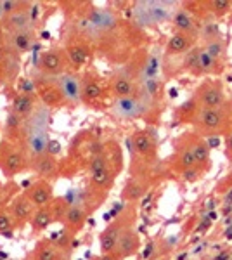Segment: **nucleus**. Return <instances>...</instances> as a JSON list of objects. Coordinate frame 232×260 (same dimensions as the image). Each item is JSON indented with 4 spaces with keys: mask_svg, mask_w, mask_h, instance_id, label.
I'll list each match as a JSON object with an SVG mask.
<instances>
[{
    "mask_svg": "<svg viewBox=\"0 0 232 260\" xmlns=\"http://www.w3.org/2000/svg\"><path fill=\"white\" fill-rule=\"evenodd\" d=\"M39 68L45 75H62L64 70V54L59 49H50L40 54Z\"/></svg>",
    "mask_w": 232,
    "mask_h": 260,
    "instance_id": "nucleus-1",
    "label": "nucleus"
},
{
    "mask_svg": "<svg viewBox=\"0 0 232 260\" xmlns=\"http://www.w3.org/2000/svg\"><path fill=\"white\" fill-rule=\"evenodd\" d=\"M144 110H146V104L141 99H137L136 95L116 99L115 106H113V111L118 116H121V118H137V116H141L144 113Z\"/></svg>",
    "mask_w": 232,
    "mask_h": 260,
    "instance_id": "nucleus-2",
    "label": "nucleus"
},
{
    "mask_svg": "<svg viewBox=\"0 0 232 260\" xmlns=\"http://www.w3.org/2000/svg\"><path fill=\"white\" fill-rule=\"evenodd\" d=\"M57 89L62 98L71 101V103H80V99H82V83L73 75H59Z\"/></svg>",
    "mask_w": 232,
    "mask_h": 260,
    "instance_id": "nucleus-3",
    "label": "nucleus"
},
{
    "mask_svg": "<svg viewBox=\"0 0 232 260\" xmlns=\"http://www.w3.org/2000/svg\"><path fill=\"white\" fill-rule=\"evenodd\" d=\"M197 121H200V125L205 130L217 132V130H220L225 125V113L220 108H203L200 111Z\"/></svg>",
    "mask_w": 232,
    "mask_h": 260,
    "instance_id": "nucleus-4",
    "label": "nucleus"
},
{
    "mask_svg": "<svg viewBox=\"0 0 232 260\" xmlns=\"http://www.w3.org/2000/svg\"><path fill=\"white\" fill-rule=\"evenodd\" d=\"M139 246H141V243H139V236L136 231L132 229H123V233L120 234V240L116 243V251H118V257L125 258V257H130V255L137 253Z\"/></svg>",
    "mask_w": 232,
    "mask_h": 260,
    "instance_id": "nucleus-5",
    "label": "nucleus"
},
{
    "mask_svg": "<svg viewBox=\"0 0 232 260\" xmlns=\"http://www.w3.org/2000/svg\"><path fill=\"white\" fill-rule=\"evenodd\" d=\"M28 198L33 203V207H39V208H45L47 205L52 201V186L47 182H37L33 184L31 187L28 189Z\"/></svg>",
    "mask_w": 232,
    "mask_h": 260,
    "instance_id": "nucleus-6",
    "label": "nucleus"
},
{
    "mask_svg": "<svg viewBox=\"0 0 232 260\" xmlns=\"http://www.w3.org/2000/svg\"><path fill=\"white\" fill-rule=\"evenodd\" d=\"M123 233V228H121V222L116 220L115 224H111L109 228H106L103 234L99 238V245H101V251L104 255H109L111 251L116 250V243L120 240V234Z\"/></svg>",
    "mask_w": 232,
    "mask_h": 260,
    "instance_id": "nucleus-7",
    "label": "nucleus"
},
{
    "mask_svg": "<svg viewBox=\"0 0 232 260\" xmlns=\"http://www.w3.org/2000/svg\"><path fill=\"white\" fill-rule=\"evenodd\" d=\"M200 101L205 108H220L223 104V92L217 83H208L201 87Z\"/></svg>",
    "mask_w": 232,
    "mask_h": 260,
    "instance_id": "nucleus-8",
    "label": "nucleus"
},
{
    "mask_svg": "<svg viewBox=\"0 0 232 260\" xmlns=\"http://www.w3.org/2000/svg\"><path fill=\"white\" fill-rule=\"evenodd\" d=\"M11 111L19 115L21 118H28L35 111V98L31 94H16L11 103Z\"/></svg>",
    "mask_w": 232,
    "mask_h": 260,
    "instance_id": "nucleus-9",
    "label": "nucleus"
},
{
    "mask_svg": "<svg viewBox=\"0 0 232 260\" xmlns=\"http://www.w3.org/2000/svg\"><path fill=\"white\" fill-rule=\"evenodd\" d=\"M4 24H6V28L11 33L31 30V26H33L31 19H29L28 11H19V12H14V14L7 16V18L4 19Z\"/></svg>",
    "mask_w": 232,
    "mask_h": 260,
    "instance_id": "nucleus-10",
    "label": "nucleus"
},
{
    "mask_svg": "<svg viewBox=\"0 0 232 260\" xmlns=\"http://www.w3.org/2000/svg\"><path fill=\"white\" fill-rule=\"evenodd\" d=\"M33 40H35V33H33V30L11 33V47L16 54L26 52V50L31 47Z\"/></svg>",
    "mask_w": 232,
    "mask_h": 260,
    "instance_id": "nucleus-11",
    "label": "nucleus"
},
{
    "mask_svg": "<svg viewBox=\"0 0 232 260\" xmlns=\"http://www.w3.org/2000/svg\"><path fill=\"white\" fill-rule=\"evenodd\" d=\"M33 167H35V172L42 177H52L56 175L57 172V163H56V158L50 156L49 153L42 154V156H37L35 161H33Z\"/></svg>",
    "mask_w": 232,
    "mask_h": 260,
    "instance_id": "nucleus-12",
    "label": "nucleus"
},
{
    "mask_svg": "<svg viewBox=\"0 0 232 260\" xmlns=\"http://www.w3.org/2000/svg\"><path fill=\"white\" fill-rule=\"evenodd\" d=\"M31 210H33V203L29 201L28 196H19L18 200L12 203V217L23 224L24 220H28L31 217Z\"/></svg>",
    "mask_w": 232,
    "mask_h": 260,
    "instance_id": "nucleus-13",
    "label": "nucleus"
},
{
    "mask_svg": "<svg viewBox=\"0 0 232 260\" xmlns=\"http://www.w3.org/2000/svg\"><path fill=\"white\" fill-rule=\"evenodd\" d=\"M191 45H192V39L185 33H179L177 31L175 35L170 37L167 44V50L170 54H180V52H185V50H191Z\"/></svg>",
    "mask_w": 232,
    "mask_h": 260,
    "instance_id": "nucleus-14",
    "label": "nucleus"
},
{
    "mask_svg": "<svg viewBox=\"0 0 232 260\" xmlns=\"http://www.w3.org/2000/svg\"><path fill=\"white\" fill-rule=\"evenodd\" d=\"M47 146H49L47 132H44V134H28V151L35 158L47 153Z\"/></svg>",
    "mask_w": 232,
    "mask_h": 260,
    "instance_id": "nucleus-15",
    "label": "nucleus"
},
{
    "mask_svg": "<svg viewBox=\"0 0 232 260\" xmlns=\"http://www.w3.org/2000/svg\"><path fill=\"white\" fill-rule=\"evenodd\" d=\"M88 23L95 28H101V30H109L116 24V19L113 16L111 11H94L88 18Z\"/></svg>",
    "mask_w": 232,
    "mask_h": 260,
    "instance_id": "nucleus-16",
    "label": "nucleus"
},
{
    "mask_svg": "<svg viewBox=\"0 0 232 260\" xmlns=\"http://www.w3.org/2000/svg\"><path fill=\"white\" fill-rule=\"evenodd\" d=\"M134 92H136V87H134V82L130 77L121 75V77H116L115 80H113V94H115L118 99L132 98Z\"/></svg>",
    "mask_w": 232,
    "mask_h": 260,
    "instance_id": "nucleus-17",
    "label": "nucleus"
},
{
    "mask_svg": "<svg viewBox=\"0 0 232 260\" xmlns=\"http://www.w3.org/2000/svg\"><path fill=\"white\" fill-rule=\"evenodd\" d=\"M146 4L153 24L163 23L164 19H168V16H170V4L167 2H146Z\"/></svg>",
    "mask_w": 232,
    "mask_h": 260,
    "instance_id": "nucleus-18",
    "label": "nucleus"
},
{
    "mask_svg": "<svg viewBox=\"0 0 232 260\" xmlns=\"http://www.w3.org/2000/svg\"><path fill=\"white\" fill-rule=\"evenodd\" d=\"M4 172H7L9 175L18 174L24 169V156L18 151H11L6 158H4Z\"/></svg>",
    "mask_w": 232,
    "mask_h": 260,
    "instance_id": "nucleus-19",
    "label": "nucleus"
},
{
    "mask_svg": "<svg viewBox=\"0 0 232 260\" xmlns=\"http://www.w3.org/2000/svg\"><path fill=\"white\" fill-rule=\"evenodd\" d=\"M66 54H68L70 61L73 62L77 68H80V66H83L88 59V50L87 47H83V45L80 44H75V45H70L68 49H66Z\"/></svg>",
    "mask_w": 232,
    "mask_h": 260,
    "instance_id": "nucleus-20",
    "label": "nucleus"
},
{
    "mask_svg": "<svg viewBox=\"0 0 232 260\" xmlns=\"http://www.w3.org/2000/svg\"><path fill=\"white\" fill-rule=\"evenodd\" d=\"M174 24H175L177 30H179V33H185V35H189V33L194 31L192 18L189 16L187 11H177L175 16H174Z\"/></svg>",
    "mask_w": 232,
    "mask_h": 260,
    "instance_id": "nucleus-21",
    "label": "nucleus"
},
{
    "mask_svg": "<svg viewBox=\"0 0 232 260\" xmlns=\"http://www.w3.org/2000/svg\"><path fill=\"white\" fill-rule=\"evenodd\" d=\"M134 148H136L137 153H141V154H151L154 146H153L151 137L147 136L146 132H137L136 136H134Z\"/></svg>",
    "mask_w": 232,
    "mask_h": 260,
    "instance_id": "nucleus-22",
    "label": "nucleus"
},
{
    "mask_svg": "<svg viewBox=\"0 0 232 260\" xmlns=\"http://www.w3.org/2000/svg\"><path fill=\"white\" fill-rule=\"evenodd\" d=\"M50 222H52V212L47 210V208H40L39 212L33 215L31 219V228L33 229H47L50 225Z\"/></svg>",
    "mask_w": 232,
    "mask_h": 260,
    "instance_id": "nucleus-23",
    "label": "nucleus"
},
{
    "mask_svg": "<svg viewBox=\"0 0 232 260\" xmlns=\"http://www.w3.org/2000/svg\"><path fill=\"white\" fill-rule=\"evenodd\" d=\"M189 149L192 151L194 160H196L197 165H200V163H208V160H210V149H208V146H206V142L196 141V142H192V146H189Z\"/></svg>",
    "mask_w": 232,
    "mask_h": 260,
    "instance_id": "nucleus-24",
    "label": "nucleus"
},
{
    "mask_svg": "<svg viewBox=\"0 0 232 260\" xmlns=\"http://www.w3.org/2000/svg\"><path fill=\"white\" fill-rule=\"evenodd\" d=\"M64 220H66V224L71 225V228H78V225L85 220V212H83L82 207L73 205V207H70L68 212H66Z\"/></svg>",
    "mask_w": 232,
    "mask_h": 260,
    "instance_id": "nucleus-25",
    "label": "nucleus"
},
{
    "mask_svg": "<svg viewBox=\"0 0 232 260\" xmlns=\"http://www.w3.org/2000/svg\"><path fill=\"white\" fill-rule=\"evenodd\" d=\"M103 89L95 80H88L85 83H82V98L85 101H95L101 98Z\"/></svg>",
    "mask_w": 232,
    "mask_h": 260,
    "instance_id": "nucleus-26",
    "label": "nucleus"
},
{
    "mask_svg": "<svg viewBox=\"0 0 232 260\" xmlns=\"http://www.w3.org/2000/svg\"><path fill=\"white\" fill-rule=\"evenodd\" d=\"M177 161H179V167H180V169H182V170L196 169V167H197L196 160H194L192 151L189 149V148L180 149V153H179V158H177Z\"/></svg>",
    "mask_w": 232,
    "mask_h": 260,
    "instance_id": "nucleus-27",
    "label": "nucleus"
},
{
    "mask_svg": "<svg viewBox=\"0 0 232 260\" xmlns=\"http://www.w3.org/2000/svg\"><path fill=\"white\" fill-rule=\"evenodd\" d=\"M197 56H200V49H191L184 61L185 70L191 71L194 75H200V61H197Z\"/></svg>",
    "mask_w": 232,
    "mask_h": 260,
    "instance_id": "nucleus-28",
    "label": "nucleus"
},
{
    "mask_svg": "<svg viewBox=\"0 0 232 260\" xmlns=\"http://www.w3.org/2000/svg\"><path fill=\"white\" fill-rule=\"evenodd\" d=\"M146 192V187L142 184H136V182H130L128 186L125 187L123 191V198L125 200H130V201H136L141 198L142 194Z\"/></svg>",
    "mask_w": 232,
    "mask_h": 260,
    "instance_id": "nucleus-29",
    "label": "nucleus"
},
{
    "mask_svg": "<svg viewBox=\"0 0 232 260\" xmlns=\"http://www.w3.org/2000/svg\"><path fill=\"white\" fill-rule=\"evenodd\" d=\"M197 61H200V73H212L215 68V61L210 57V54L206 52L205 49H200V56H197Z\"/></svg>",
    "mask_w": 232,
    "mask_h": 260,
    "instance_id": "nucleus-30",
    "label": "nucleus"
},
{
    "mask_svg": "<svg viewBox=\"0 0 232 260\" xmlns=\"http://www.w3.org/2000/svg\"><path fill=\"white\" fill-rule=\"evenodd\" d=\"M158 70H159V57L156 56V54H153V56H151L149 59H147L146 66H144V77H146V80L156 78V75H158Z\"/></svg>",
    "mask_w": 232,
    "mask_h": 260,
    "instance_id": "nucleus-31",
    "label": "nucleus"
},
{
    "mask_svg": "<svg viewBox=\"0 0 232 260\" xmlns=\"http://www.w3.org/2000/svg\"><path fill=\"white\" fill-rule=\"evenodd\" d=\"M109 180H111V174H109V169H101L97 172H92V182L99 187H106L109 186Z\"/></svg>",
    "mask_w": 232,
    "mask_h": 260,
    "instance_id": "nucleus-32",
    "label": "nucleus"
},
{
    "mask_svg": "<svg viewBox=\"0 0 232 260\" xmlns=\"http://www.w3.org/2000/svg\"><path fill=\"white\" fill-rule=\"evenodd\" d=\"M205 50L210 54V57H212L215 62H217V59H220V57L223 56V45H222V42L217 40V39L210 40Z\"/></svg>",
    "mask_w": 232,
    "mask_h": 260,
    "instance_id": "nucleus-33",
    "label": "nucleus"
},
{
    "mask_svg": "<svg viewBox=\"0 0 232 260\" xmlns=\"http://www.w3.org/2000/svg\"><path fill=\"white\" fill-rule=\"evenodd\" d=\"M19 11H24V9H23V4L14 2V0H7V2H2V12H4V19H6L7 16L14 14V12H19Z\"/></svg>",
    "mask_w": 232,
    "mask_h": 260,
    "instance_id": "nucleus-34",
    "label": "nucleus"
},
{
    "mask_svg": "<svg viewBox=\"0 0 232 260\" xmlns=\"http://www.w3.org/2000/svg\"><path fill=\"white\" fill-rule=\"evenodd\" d=\"M37 260H56V250L50 245H40L37 250Z\"/></svg>",
    "mask_w": 232,
    "mask_h": 260,
    "instance_id": "nucleus-35",
    "label": "nucleus"
},
{
    "mask_svg": "<svg viewBox=\"0 0 232 260\" xmlns=\"http://www.w3.org/2000/svg\"><path fill=\"white\" fill-rule=\"evenodd\" d=\"M23 120L19 115H16L14 111H11L9 115H7V121H6V127L9 130H19L21 125H23Z\"/></svg>",
    "mask_w": 232,
    "mask_h": 260,
    "instance_id": "nucleus-36",
    "label": "nucleus"
},
{
    "mask_svg": "<svg viewBox=\"0 0 232 260\" xmlns=\"http://www.w3.org/2000/svg\"><path fill=\"white\" fill-rule=\"evenodd\" d=\"M12 228V219L7 215L6 212H0V234H11Z\"/></svg>",
    "mask_w": 232,
    "mask_h": 260,
    "instance_id": "nucleus-37",
    "label": "nucleus"
},
{
    "mask_svg": "<svg viewBox=\"0 0 232 260\" xmlns=\"http://www.w3.org/2000/svg\"><path fill=\"white\" fill-rule=\"evenodd\" d=\"M212 9L217 16H223L225 12H229L230 9V2H225V0H217V2L212 4Z\"/></svg>",
    "mask_w": 232,
    "mask_h": 260,
    "instance_id": "nucleus-38",
    "label": "nucleus"
},
{
    "mask_svg": "<svg viewBox=\"0 0 232 260\" xmlns=\"http://www.w3.org/2000/svg\"><path fill=\"white\" fill-rule=\"evenodd\" d=\"M197 177H200V172H197V167L196 169H189V170H184V179L185 180H196Z\"/></svg>",
    "mask_w": 232,
    "mask_h": 260,
    "instance_id": "nucleus-39",
    "label": "nucleus"
},
{
    "mask_svg": "<svg viewBox=\"0 0 232 260\" xmlns=\"http://www.w3.org/2000/svg\"><path fill=\"white\" fill-rule=\"evenodd\" d=\"M28 14H29V19H31V23H35L37 18H39V14H40V6H39V4H35V6L29 7Z\"/></svg>",
    "mask_w": 232,
    "mask_h": 260,
    "instance_id": "nucleus-40",
    "label": "nucleus"
},
{
    "mask_svg": "<svg viewBox=\"0 0 232 260\" xmlns=\"http://www.w3.org/2000/svg\"><path fill=\"white\" fill-rule=\"evenodd\" d=\"M227 153H229V156L232 158V134L229 136V139H227Z\"/></svg>",
    "mask_w": 232,
    "mask_h": 260,
    "instance_id": "nucleus-41",
    "label": "nucleus"
},
{
    "mask_svg": "<svg viewBox=\"0 0 232 260\" xmlns=\"http://www.w3.org/2000/svg\"><path fill=\"white\" fill-rule=\"evenodd\" d=\"M215 260H229V253H227V251H225V253L218 255V257H217V258H215Z\"/></svg>",
    "mask_w": 232,
    "mask_h": 260,
    "instance_id": "nucleus-42",
    "label": "nucleus"
},
{
    "mask_svg": "<svg viewBox=\"0 0 232 260\" xmlns=\"http://www.w3.org/2000/svg\"><path fill=\"white\" fill-rule=\"evenodd\" d=\"M151 251H153V243H149V245H147V250L144 251V257H147V255H149Z\"/></svg>",
    "mask_w": 232,
    "mask_h": 260,
    "instance_id": "nucleus-43",
    "label": "nucleus"
},
{
    "mask_svg": "<svg viewBox=\"0 0 232 260\" xmlns=\"http://www.w3.org/2000/svg\"><path fill=\"white\" fill-rule=\"evenodd\" d=\"M2 61H4V49L0 47V64H2Z\"/></svg>",
    "mask_w": 232,
    "mask_h": 260,
    "instance_id": "nucleus-44",
    "label": "nucleus"
},
{
    "mask_svg": "<svg viewBox=\"0 0 232 260\" xmlns=\"http://www.w3.org/2000/svg\"><path fill=\"white\" fill-rule=\"evenodd\" d=\"M0 19H4V12H2V2H0Z\"/></svg>",
    "mask_w": 232,
    "mask_h": 260,
    "instance_id": "nucleus-45",
    "label": "nucleus"
},
{
    "mask_svg": "<svg viewBox=\"0 0 232 260\" xmlns=\"http://www.w3.org/2000/svg\"><path fill=\"white\" fill-rule=\"evenodd\" d=\"M2 42H4V37H2V30H0V47H2Z\"/></svg>",
    "mask_w": 232,
    "mask_h": 260,
    "instance_id": "nucleus-46",
    "label": "nucleus"
}]
</instances>
